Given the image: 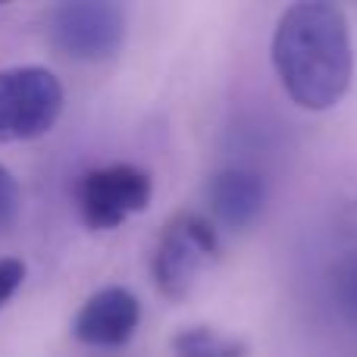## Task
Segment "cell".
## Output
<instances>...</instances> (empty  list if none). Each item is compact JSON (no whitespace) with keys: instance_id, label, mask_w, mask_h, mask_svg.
I'll use <instances>...</instances> for the list:
<instances>
[{"instance_id":"obj_10","label":"cell","mask_w":357,"mask_h":357,"mask_svg":"<svg viewBox=\"0 0 357 357\" xmlns=\"http://www.w3.org/2000/svg\"><path fill=\"white\" fill-rule=\"evenodd\" d=\"M25 282V264L16 257H0V307L22 289Z\"/></svg>"},{"instance_id":"obj_6","label":"cell","mask_w":357,"mask_h":357,"mask_svg":"<svg viewBox=\"0 0 357 357\" xmlns=\"http://www.w3.org/2000/svg\"><path fill=\"white\" fill-rule=\"evenodd\" d=\"M142 323V301L123 285H107L94 291L73 317L75 342L88 348H123Z\"/></svg>"},{"instance_id":"obj_4","label":"cell","mask_w":357,"mask_h":357,"mask_svg":"<svg viewBox=\"0 0 357 357\" xmlns=\"http://www.w3.org/2000/svg\"><path fill=\"white\" fill-rule=\"evenodd\" d=\"M47 41L79 63H104L126 44V13L110 0H66L47 10Z\"/></svg>"},{"instance_id":"obj_9","label":"cell","mask_w":357,"mask_h":357,"mask_svg":"<svg viewBox=\"0 0 357 357\" xmlns=\"http://www.w3.org/2000/svg\"><path fill=\"white\" fill-rule=\"evenodd\" d=\"M19 210H22V188L16 176L0 163V232H6L19 220Z\"/></svg>"},{"instance_id":"obj_1","label":"cell","mask_w":357,"mask_h":357,"mask_svg":"<svg viewBox=\"0 0 357 357\" xmlns=\"http://www.w3.org/2000/svg\"><path fill=\"white\" fill-rule=\"evenodd\" d=\"M273 66L285 94L301 110L320 113L335 107L354 75L345 10L326 0L291 3L273 31Z\"/></svg>"},{"instance_id":"obj_7","label":"cell","mask_w":357,"mask_h":357,"mask_svg":"<svg viewBox=\"0 0 357 357\" xmlns=\"http://www.w3.org/2000/svg\"><path fill=\"white\" fill-rule=\"evenodd\" d=\"M266 204V182L260 173L245 167H226L210 176L207 207L226 229H248Z\"/></svg>"},{"instance_id":"obj_5","label":"cell","mask_w":357,"mask_h":357,"mask_svg":"<svg viewBox=\"0 0 357 357\" xmlns=\"http://www.w3.org/2000/svg\"><path fill=\"white\" fill-rule=\"evenodd\" d=\"M154 197V178L135 163H110L88 169L75 188L82 222L94 232L119 229L129 216L148 210Z\"/></svg>"},{"instance_id":"obj_2","label":"cell","mask_w":357,"mask_h":357,"mask_svg":"<svg viewBox=\"0 0 357 357\" xmlns=\"http://www.w3.org/2000/svg\"><path fill=\"white\" fill-rule=\"evenodd\" d=\"M222 254L220 229L210 216L182 210L163 226L157 238L154 257H151V276L163 298L182 301L195 289L204 264L216 260Z\"/></svg>"},{"instance_id":"obj_3","label":"cell","mask_w":357,"mask_h":357,"mask_svg":"<svg viewBox=\"0 0 357 357\" xmlns=\"http://www.w3.org/2000/svg\"><path fill=\"white\" fill-rule=\"evenodd\" d=\"M66 104L63 82L44 66L0 69V144L35 142L56 126Z\"/></svg>"},{"instance_id":"obj_8","label":"cell","mask_w":357,"mask_h":357,"mask_svg":"<svg viewBox=\"0 0 357 357\" xmlns=\"http://www.w3.org/2000/svg\"><path fill=\"white\" fill-rule=\"evenodd\" d=\"M173 357H248V345L213 326H188L169 342Z\"/></svg>"}]
</instances>
